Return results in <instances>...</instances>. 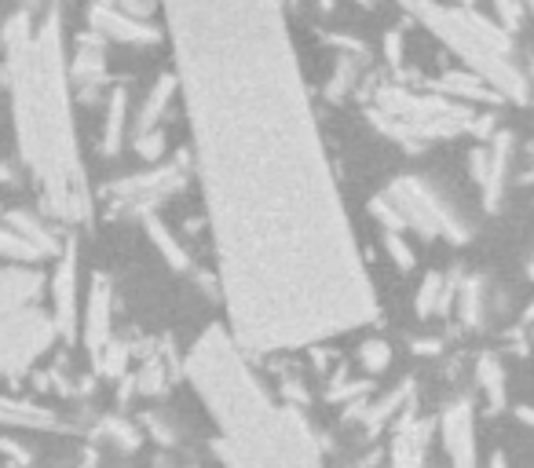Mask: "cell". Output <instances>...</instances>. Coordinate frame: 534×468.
<instances>
[{"mask_svg":"<svg viewBox=\"0 0 534 468\" xmlns=\"http://www.w3.org/2000/svg\"><path fill=\"white\" fill-rule=\"evenodd\" d=\"M213 227L227 330L246 355L377 319L278 0H165Z\"/></svg>","mask_w":534,"mask_h":468,"instance_id":"6da1fadb","label":"cell"},{"mask_svg":"<svg viewBox=\"0 0 534 468\" xmlns=\"http://www.w3.org/2000/svg\"><path fill=\"white\" fill-rule=\"evenodd\" d=\"M183 370L220 432L216 454L224 468H322L308 417L267 395L227 326L205 330L187 351Z\"/></svg>","mask_w":534,"mask_h":468,"instance_id":"3957f363","label":"cell"},{"mask_svg":"<svg viewBox=\"0 0 534 468\" xmlns=\"http://www.w3.org/2000/svg\"><path fill=\"white\" fill-rule=\"evenodd\" d=\"M531 275H534V267H531Z\"/></svg>","mask_w":534,"mask_h":468,"instance_id":"f546056e","label":"cell"},{"mask_svg":"<svg viewBox=\"0 0 534 468\" xmlns=\"http://www.w3.org/2000/svg\"><path fill=\"white\" fill-rule=\"evenodd\" d=\"M439 92H450V96H461V99H476V103H494V99H502L487 81H483V77H476V74H443L439 77Z\"/></svg>","mask_w":534,"mask_h":468,"instance_id":"ffe728a7","label":"cell"},{"mask_svg":"<svg viewBox=\"0 0 534 468\" xmlns=\"http://www.w3.org/2000/svg\"><path fill=\"white\" fill-rule=\"evenodd\" d=\"M520 417H524L527 425H531V428H534V410H520Z\"/></svg>","mask_w":534,"mask_h":468,"instance_id":"4316f807","label":"cell"},{"mask_svg":"<svg viewBox=\"0 0 534 468\" xmlns=\"http://www.w3.org/2000/svg\"><path fill=\"white\" fill-rule=\"evenodd\" d=\"M176 92H180V81H176V74H165V77H158V81H154V88L147 92V99H143V107H139V114H136V136L161 128V117H165V110L172 107Z\"/></svg>","mask_w":534,"mask_h":468,"instance_id":"9a60e30c","label":"cell"},{"mask_svg":"<svg viewBox=\"0 0 534 468\" xmlns=\"http://www.w3.org/2000/svg\"><path fill=\"white\" fill-rule=\"evenodd\" d=\"M88 26L99 37H110V41H121V44H154L161 37L147 19H136V15L114 8L107 0H96L88 8Z\"/></svg>","mask_w":534,"mask_h":468,"instance_id":"7c38bea8","label":"cell"},{"mask_svg":"<svg viewBox=\"0 0 534 468\" xmlns=\"http://www.w3.org/2000/svg\"><path fill=\"white\" fill-rule=\"evenodd\" d=\"M143 227H147L150 242L158 245L161 253H165V260H169V267H176V271H191V256H187V249L180 245V238L169 231V227L161 224L158 216H143Z\"/></svg>","mask_w":534,"mask_h":468,"instance_id":"d6986e66","label":"cell"},{"mask_svg":"<svg viewBox=\"0 0 534 468\" xmlns=\"http://www.w3.org/2000/svg\"><path fill=\"white\" fill-rule=\"evenodd\" d=\"M469 169L480 183L483 205L498 209L505 191V172H509V136H494L487 147H476L469 158Z\"/></svg>","mask_w":534,"mask_h":468,"instance_id":"4fadbf2b","label":"cell"},{"mask_svg":"<svg viewBox=\"0 0 534 468\" xmlns=\"http://www.w3.org/2000/svg\"><path fill=\"white\" fill-rule=\"evenodd\" d=\"M491 468H505V461H502V458H494V465H491Z\"/></svg>","mask_w":534,"mask_h":468,"instance_id":"83f0119b","label":"cell"},{"mask_svg":"<svg viewBox=\"0 0 534 468\" xmlns=\"http://www.w3.org/2000/svg\"><path fill=\"white\" fill-rule=\"evenodd\" d=\"M125 128H129V96H125V88H118L114 96H110L107 103V121H103V154L107 158H114L121 150V143H125Z\"/></svg>","mask_w":534,"mask_h":468,"instance_id":"e0dca14e","label":"cell"},{"mask_svg":"<svg viewBox=\"0 0 534 468\" xmlns=\"http://www.w3.org/2000/svg\"><path fill=\"white\" fill-rule=\"evenodd\" d=\"M4 224L15 227L19 234H26L37 249H41L44 256H59L63 253V238L52 231V224L44 220L41 213H30V209H15V213L4 216Z\"/></svg>","mask_w":534,"mask_h":468,"instance_id":"2e32d148","label":"cell"},{"mask_svg":"<svg viewBox=\"0 0 534 468\" xmlns=\"http://www.w3.org/2000/svg\"><path fill=\"white\" fill-rule=\"evenodd\" d=\"M374 216L388 231H410L425 234V238H443V242H469L472 238V216L465 213V205L458 202V194L443 187L439 180L425 176V172H406L388 183L385 191L374 198Z\"/></svg>","mask_w":534,"mask_h":468,"instance_id":"8992f818","label":"cell"},{"mask_svg":"<svg viewBox=\"0 0 534 468\" xmlns=\"http://www.w3.org/2000/svg\"><path fill=\"white\" fill-rule=\"evenodd\" d=\"M403 8L421 19L472 74L483 77L502 99L524 103L527 99V77L516 66L513 41L502 33V26L487 22L483 15L469 8H443L436 0H403Z\"/></svg>","mask_w":534,"mask_h":468,"instance_id":"277c9868","label":"cell"},{"mask_svg":"<svg viewBox=\"0 0 534 468\" xmlns=\"http://www.w3.org/2000/svg\"><path fill=\"white\" fill-rule=\"evenodd\" d=\"M450 293H458V286H454L447 275L432 271V275L421 282V293H417V300H414L417 315H436V311H443L447 308Z\"/></svg>","mask_w":534,"mask_h":468,"instance_id":"44dd1931","label":"cell"},{"mask_svg":"<svg viewBox=\"0 0 534 468\" xmlns=\"http://www.w3.org/2000/svg\"><path fill=\"white\" fill-rule=\"evenodd\" d=\"M8 37V92L15 136L26 172L41 191V209L66 224H81L92 213L81 150H77L70 70L63 55L59 19L30 30L26 15L11 22Z\"/></svg>","mask_w":534,"mask_h":468,"instance_id":"7a4b0ae2","label":"cell"},{"mask_svg":"<svg viewBox=\"0 0 534 468\" xmlns=\"http://www.w3.org/2000/svg\"><path fill=\"white\" fill-rule=\"evenodd\" d=\"M359 362H363L370 373H385L388 362H392V348H388L385 341H366L363 348H359Z\"/></svg>","mask_w":534,"mask_h":468,"instance_id":"cb8c5ba5","label":"cell"},{"mask_svg":"<svg viewBox=\"0 0 534 468\" xmlns=\"http://www.w3.org/2000/svg\"><path fill=\"white\" fill-rule=\"evenodd\" d=\"M44 275L37 267L0 264V377H19L59 337L52 311L37 308Z\"/></svg>","mask_w":534,"mask_h":468,"instance_id":"5b68a950","label":"cell"},{"mask_svg":"<svg viewBox=\"0 0 534 468\" xmlns=\"http://www.w3.org/2000/svg\"><path fill=\"white\" fill-rule=\"evenodd\" d=\"M385 249H388V256L396 260V267L399 271H410V267L417 264L414 260V249L403 242V231H385Z\"/></svg>","mask_w":534,"mask_h":468,"instance_id":"d4e9b609","label":"cell"},{"mask_svg":"<svg viewBox=\"0 0 534 468\" xmlns=\"http://www.w3.org/2000/svg\"><path fill=\"white\" fill-rule=\"evenodd\" d=\"M480 388L487 392L491 406H498L505 399V373H502V362L491 359V355H483L480 359Z\"/></svg>","mask_w":534,"mask_h":468,"instance_id":"603a6c76","label":"cell"},{"mask_svg":"<svg viewBox=\"0 0 534 468\" xmlns=\"http://www.w3.org/2000/svg\"><path fill=\"white\" fill-rule=\"evenodd\" d=\"M439 439H443V450H447L450 468H476V414H472L469 399H458L450 403L439 417Z\"/></svg>","mask_w":534,"mask_h":468,"instance_id":"30bf717a","label":"cell"},{"mask_svg":"<svg viewBox=\"0 0 534 468\" xmlns=\"http://www.w3.org/2000/svg\"><path fill=\"white\" fill-rule=\"evenodd\" d=\"M428 450V425H406L392 443V468H421Z\"/></svg>","mask_w":534,"mask_h":468,"instance_id":"ac0fdd59","label":"cell"},{"mask_svg":"<svg viewBox=\"0 0 534 468\" xmlns=\"http://www.w3.org/2000/svg\"><path fill=\"white\" fill-rule=\"evenodd\" d=\"M359 4H366V8H370V4H374V0H359Z\"/></svg>","mask_w":534,"mask_h":468,"instance_id":"f1b7e54d","label":"cell"},{"mask_svg":"<svg viewBox=\"0 0 534 468\" xmlns=\"http://www.w3.org/2000/svg\"><path fill=\"white\" fill-rule=\"evenodd\" d=\"M81 315H85L81 319V337H85L88 351L99 359L107 351V344L114 341V326H110V319H114V289H110V282L103 275L92 278V289H88Z\"/></svg>","mask_w":534,"mask_h":468,"instance_id":"8fae6325","label":"cell"},{"mask_svg":"<svg viewBox=\"0 0 534 468\" xmlns=\"http://www.w3.org/2000/svg\"><path fill=\"white\" fill-rule=\"evenodd\" d=\"M370 117L388 139L403 143V150H425L428 139L461 136L476 128L472 107L450 103L443 96H410L403 88H385L381 110H374Z\"/></svg>","mask_w":534,"mask_h":468,"instance_id":"52a82bcc","label":"cell"},{"mask_svg":"<svg viewBox=\"0 0 534 468\" xmlns=\"http://www.w3.org/2000/svg\"><path fill=\"white\" fill-rule=\"evenodd\" d=\"M183 169L180 161H172V165H161L154 172H136V176H125V180H114L110 183V202L125 209V213H143L150 216V209H158L161 202H169L172 194L183 187Z\"/></svg>","mask_w":534,"mask_h":468,"instance_id":"ba28073f","label":"cell"},{"mask_svg":"<svg viewBox=\"0 0 534 468\" xmlns=\"http://www.w3.org/2000/svg\"><path fill=\"white\" fill-rule=\"evenodd\" d=\"M0 421H19V425H52L41 410H30V406H4V403H0Z\"/></svg>","mask_w":534,"mask_h":468,"instance_id":"484cf974","label":"cell"},{"mask_svg":"<svg viewBox=\"0 0 534 468\" xmlns=\"http://www.w3.org/2000/svg\"><path fill=\"white\" fill-rule=\"evenodd\" d=\"M0 256H4V264H22V267H33L37 260H44L41 249H37L26 234H19L8 224L0 227Z\"/></svg>","mask_w":534,"mask_h":468,"instance_id":"7402d4cb","label":"cell"},{"mask_svg":"<svg viewBox=\"0 0 534 468\" xmlns=\"http://www.w3.org/2000/svg\"><path fill=\"white\" fill-rule=\"evenodd\" d=\"M52 322L59 337H77L81 333V297H77V249L74 242L63 245V253L55 256L52 275Z\"/></svg>","mask_w":534,"mask_h":468,"instance_id":"9c48e42d","label":"cell"},{"mask_svg":"<svg viewBox=\"0 0 534 468\" xmlns=\"http://www.w3.org/2000/svg\"><path fill=\"white\" fill-rule=\"evenodd\" d=\"M70 85L81 88V92H92V88L103 85V74H107V55H103V44H99V33H85L77 41L74 55H70Z\"/></svg>","mask_w":534,"mask_h":468,"instance_id":"5bb4252c","label":"cell"}]
</instances>
